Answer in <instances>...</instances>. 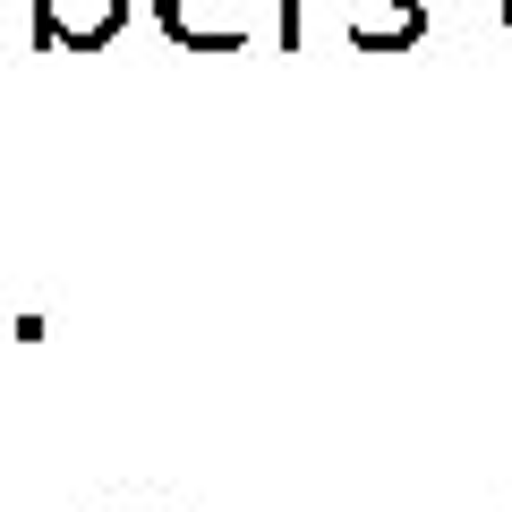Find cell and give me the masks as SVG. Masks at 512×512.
<instances>
[{
	"label": "cell",
	"mask_w": 512,
	"mask_h": 512,
	"mask_svg": "<svg viewBox=\"0 0 512 512\" xmlns=\"http://www.w3.org/2000/svg\"><path fill=\"white\" fill-rule=\"evenodd\" d=\"M120 26H128V0H35L43 52H103Z\"/></svg>",
	"instance_id": "7a4b0ae2"
},
{
	"label": "cell",
	"mask_w": 512,
	"mask_h": 512,
	"mask_svg": "<svg viewBox=\"0 0 512 512\" xmlns=\"http://www.w3.org/2000/svg\"><path fill=\"white\" fill-rule=\"evenodd\" d=\"M504 26H512V0H504Z\"/></svg>",
	"instance_id": "277c9868"
},
{
	"label": "cell",
	"mask_w": 512,
	"mask_h": 512,
	"mask_svg": "<svg viewBox=\"0 0 512 512\" xmlns=\"http://www.w3.org/2000/svg\"><path fill=\"white\" fill-rule=\"evenodd\" d=\"M333 9H342V35L359 43V52H410V43L427 35L419 0H333Z\"/></svg>",
	"instance_id": "3957f363"
},
{
	"label": "cell",
	"mask_w": 512,
	"mask_h": 512,
	"mask_svg": "<svg viewBox=\"0 0 512 512\" xmlns=\"http://www.w3.org/2000/svg\"><path fill=\"white\" fill-rule=\"evenodd\" d=\"M154 18H163V35L188 43V52H231V43H248L256 0H154Z\"/></svg>",
	"instance_id": "6da1fadb"
}]
</instances>
